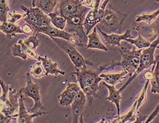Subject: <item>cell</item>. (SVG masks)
Wrapping results in <instances>:
<instances>
[{
	"mask_svg": "<svg viewBox=\"0 0 159 123\" xmlns=\"http://www.w3.org/2000/svg\"><path fill=\"white\" fill-rule=\"evenodd\" d=\"M159 113V104L157 105V108L154 110V111L152 112V114L148 117L147 121H146L145 123H149L151 121H152V120H153L154 118L156 117V116H157L158 114Z\"/></svg>",
	"mask_w": 159,
	"mask_h": 123,
	"instance_id": "d590c367",
	"label": "cell"
},
{
	"mask_svg": "<svg viewBox=\"0 0 159 123\" xmlns=\"http://www.w3.org/2000/svg\"><path fill=\"white\" fill-rule=\"evenodd\" d=\"M109 1L110 0H105L101 5L100 3L95 2L93 9H92L87 14L83 23L87 35L88 34L92 28H94L97 24L101 21Z\"/></svg>",
	"mask_w": 159,
	"mask_h": 123,
	"instance_id": "ba28073f",
	"label": "cell"
},
{
	"mask_svg": "<svg viewBox=\"0 0 159 123\" xmlns=\"http://www.w3.org/2000/svg\"><path fill=\"white\" fill-rule=\"evenodd\" d=\"M59 0H33V7H38L45 14L52 13Z\"/></svg>",
	"mask_w": 159,
	"mask_h": 123,
	"instance_id": "44dd1931",
	"label": "cell"
},
{
	"mask_svg": "<svg viewBox=\"0 0 159 123\" xmlns=\"http://www.w3.org/2000/svg\"><path fill=\"white\" fill-rule=\"evenodd\" d=\"M125 41L130 43L131 44L134 45L139 49H143L148 48L150 46L151 43L147 40H144L141 35L139 34L138 37L135 39L128 38Z\"/></svg>",
	"mask_w": 159,
	"mask_h": 123,
	"instance_id": "484cf974",
	"label": "cell"
},
{
	"mask_svg": "<svg viewBox=\"0 0 159 123\" xmlns=\"http://www.w3.org/2000/svg\"><path fill=\"white\" fill-rule=\"evenodd\" d=\"M81 87L75 83H69L66 90L60 95L59 103L61 106H68L72 104Z\"/></svg>",
	"mask_w": 159,
	"mask_h": 123,
	"instance_id": "7c38bea8",
	"label": "cell"
},
{
	"mask_svg": "<svg viewBox=\"0 0 159 123\" xmlns=\"http://www.w3.org/2000/svg\"><path fill=\"white\" fill-rule=\"evenodd\" d=\"M18 44L21 45L23 50H24L25 53H26L28 57H29L30 58L32 59L38 60L39 56H38V53H36L35 50L28 47L24 44V41H23V40H19Z\"/></svg>",
	"mask_w": 159,
	"mask_h": 123,
	"instance_id": "f546056e",
	"label": "cell"
},
{
	"mask_svg": "<svg viewBox=\"0 0 159 123\" xmlns=\"http://www.w3.org/2000/svg\"><path fill=\"white\" fill-rule=\"evenodd\" d=\"M12 120H13V119L6 117L3 113H1V114H0V123H11V121H12Z\"/></svg>",
	"mask_w": 159,
	"mask_h": 123,
	"instance_id": "74e56055",
	"label": "cell"
},
{
	"mask_svg": "<svg viewBox=\"0 0 159 123\" xmlns=\"http://www.w3.org/2000/svg\"><path fill=\"white\" fill-rule=\"evenodd\" d=\"M95 3V0H84V2L82 4L88 7L93 8Z\"/></svg>",
	"mask_w": 159,
	"mask_h": 123,
	"instance_id": "f35d334b",
	"label": "cell"
},
{
	"mask_svg": "<svg viewBox=\"0 0 159 123\" xmlns=\"http://www.w3.org/2000/svg\"><path fill=\"white\" fill-rule=\"evenodd\" d=\"M97 27L95 26L94 28L93 31L91 34L89 35L88 44L87 45V48L90 49H97L102 50L103 51H107V49L102 43L100 38L97 32Z\"/></svg>",
	"mask_w": 159,
	"mask_h": 123,
	"instance_id": "7402d4cb",
	"label": "cell"
},
{
	"mask_svg": "<svg viewBox=\"0 0 159 123\" xmlns=\"http://www.w3.org/2000/svg\"><path fill=\"white\" fill-rule=\"evenodd\" d=\"M12 55L14 57H20L24 61H26L28 57L20 44L13 45L12 47Z\"/></svg>",
	"mask_w": 159,
	"mask_h": 123,
	"instance_id": "4dcf8cb0",
	"label": "cell"
},
{
	"mask_svg": "<svg viewBox=\"0 0 159 123\" xmlns=\"http://www.w3.org/2000/svg\"><path fill=\"white\" fill-rule=\"evenodd\" d=\"M48 16L50 17L51 22L53 25L61 30H64L66 25V19L62 16L57 15L56 13H50L48 14Z\"/></svg>",
	"mask_w": 159,
	"mask_h": 123,
	"instance_id": "cb8c5ba5",
	"label": "cell"
},
{
	"mask_svg": "<svg viewBox=\"0 0 159 123\" xmlns=\"http://www.w3.org/2000/svg\"><path fill=\"white\" fill-rule=\"evenodd\" d=\"M129 74L126 71L123 70L122 71L118 73L109 72L107 74H100V77L102 78L105 82L112 86H116L118 83L122 82L123 79L126 78V74Z\"/></svg>",
	"mask_w": 159,
	"mask_h": 123,
	"instance_id": "d6986e66",
	"label": "cell"
},
{
	"mask_svg": "<svg viewBox=\"0 0 159 123\" xmlns=\"http://www.w3.org/2000/svg\"><path fill=\"white\" fill-rule=\"evenodd\" d=\"M97 28L102 34L107 44V45H111L113 46L121 47H122L120 44V41L121 40H125L128 38H131V39L134 38L133 36H132L131 35V30L130 29H128L125 32V33L122 35L115 34V33L108 35L107 33L102 32L99 28Z\"/></svg>",
	"mask_w": 159,
	"mask_h": 123,
	"instance_id": "9a60e30c",
	"label": "cell"
},
{
	"mask_svg": "<svg viewBox=\"0 0 159 123\" xmlns=\"http://www.w3.org/2000/svg\"><path fill=\"white\" fill-rule=\"evenodd\" d=\"M38 60L41 62L42 66L45 69L46 76H48L50 74L55 76H57L59 74L61 75H65V71L57 68V63L53 62L51 59L48 58L47 56H45L44 57L39 56Z\"/></svg>",
	"mask_w": 159,
	"mask_h": 123,
	"instance_id": "e0dca14e",
	"label": "cell"
},
{
	"mask_svg": "<svg viewBox=\"0 0 159 123\" xmlns=\"http://www.w3.org/2000/svg\"><path fill=\"white\" fill-rule=\"evenodd\" d=\"M10 18L7 19V22L12 23L13 24H17V23L19 22L22 19L26 16V13H22L20 12H16V11H13L12 13H9Z\"/></svg>",
	"mask_w": 159,
	"mask_h": 123,
	"instance_id": "d6a6232c",
	"label": "cell"
},
{
	"mask_svg": "<svg viewBox=\"0 0 159 123\" xmlns=\"http://www.w3.org/2000/svg\"><path fill=\"white\" fill-rule=\"evenodd\" d=\"M0 83H1V86L2 89V94H1V98H0L1 105H2L5 102V101H7V100L8 98V95H9L10 87L9 85H7L2 80H0Z\"/></svg>",
	"mask_w": 159,
	"mask_h": 123,
	"instance_id": "e575fe53",
	"label": "cell"
},
{
	"mask_svg": "<svg viewBox=\"0 0 159 123\" xmlns=\"http://www.w3.org/2000/svg\"><path fill=\"white\" fill-rule=\"evenodd\" d=\"M26 86L22 88V93L31 98L34 101V105L33 108L29 109L30 112L36 113L40 110H44V108L41 102L40 96V87L38 83H35L32 80L31 74L29 72L26 74Z\"/></svg>",
	"mask_w": 159,
	"mask_h": 123,
	"instance_id": "52a82bcc",
	"label": "cell"
},
{
	"mask_svg": "<svg viewBox=\"0 0 159 123\" xmlns=\"http://www.w3.org/2000/svg\"><path fill=\"white\" fill-rule=\"evenodd\" d=\"M51 39L56 43L65 53L68 54L70 59L75 65V68L80 70L88 68L89 66H93V63L88 59H84L82 55L78 52L75 47V45L73 44L71 42L61 39L60 38L50 37Z\"/></svg>",
	"mask_w": 159,
	"mask_h": 123,
	"instance_id": "8992f818",
	"label": "cell"
},
{
	"mask_svg": "<svg viewBox=\"0 0 159 123\" xmlns=\"http://www.w3.org/2000/svg\"><path fill=\"white\" fill-rule=\"evenodd\" d=\"M126 16L127 14L121 13L111 4L108 3L104 11L103 18L97 24L96 27L107 34L112 33L121 34L122 26Z\"/></svg>",
	"mask_w": 159,
	"mask_h": 123,
	"instance_id": "277c9868",
	"label": "cell"
},
{
	"mask_svg": "<svg viewBox=\"0 0 159 123\" xmlns=\"http://www.w3.org/2000/svg\"><path fill=\"white\" fill-rule=\"evenodd\" d=\"M144 77L146 80L150 81L153 78V71H152V72H145L144 74Z\"/></svg>",
	"mask_w": 159,
	"mask_h": 123,
	"instance_id": "ab89813d",
	"label": "cell"
},
{
	"mask_svg": "<svg viewBox=\"0 0 159 123\" xmlns=\"http://www.w3.org/2000/svg\"><path fill=\"white\" fill-rule=\"evenodd\" d=\"M153 77L151 80V92L153 93L159 94V61L157 60L154 71H153Z\"/></svg>",
	"mask_w": 159,
	"mask_h": 123,
	"instance_id": "d4e9b609",
	"label": "cell"
},
{
	"mask_svg": "<svg viewBox=\"0 0 159 123\" xmlns=\"http://www.w3.org/2000/svg\"><path fill=\"white\" fill-rule=\"evenodd\" d=\"M31 74L36 78H41L42 77L45 76L46 71L44 67L40 62H36L34 65L31 66Z\"/></svg>",
	"mask_w": 159,
	"mask_h": 123,
	"instance_id": "83f0119b",
	"label": "cell"
},
{
	"mask_svg": "<svg viewBox=\"0 0 159 123\" xmlns=\"http://www.w3.org/2000/svg\"><path fill=\"white\" fill-rule=\"evenodd\" d=\"M30 8L36 15L38 21V28L34 32V33L37 36L39 33H41L44 28L51 25V19L38 7Z\"/></svg>",
	"mask_w": 159,
	"mask_h": 123,
	"instance_id": "2e32d148",
	"label": "cell"
},
{
	"mask_svg": "<svg viewBox=\"0 0 159 123\" xmlns=\"http://www.w3.org/2000/svg\"><path fill=\"white\" fill-rule=\"evenodd\" d=\"M91 10V8L82 5L77 13L66 19L64 31L69 33H75L80 47H87L88 43V36L85 33L83 23L86 15Z\"/></svg>",
	"mask_w": 159,
	"mask_h": 123,
	"instance_id": "3957f363",
	"label": "cell"
},
{
	"mask_svg": "<svg viewBox=\"0 0 159 123\" xmlns=\"http://www.w3.org/2000/svg\"><path fill=\"white\" fill-rule=\"evenodd\" d=\"M10 11L8 0H0V21L1 23L7 21V15Z\"/></svg>",
	"mask_w": 159,
	"mask_h": 123,
	"instance_id": "f1b7e54d",
	"label": "cell"
},
{
	"mask_svg": "<svg viewBox=\"0 0 159 123\" xmlns=\"http://www.w3.org/2000/svg\"><path fill=\"white\" fill-rule=\"evenodd\" d=\"M22 92V89L16 90L10 87L8 98L4 104L1 105V113L6 117L14 119L13 115L16 114L19 108V97Z\"/></svg>",
	"mask_w": 159,
	"mask_h": 123,
	"instance_id": "9c48e42d",
	"label": "cell"
},
{
	"mask_svg": "<svg viewBox=\"0 0 159 123\" xmlns=\"http://www.w3.org/2000/svg\"><path fill=\"white\" fill-rule=\"evenodd\" d=\"M119 51L122 57L121 62H113L111 63H107L104 65L98 67L97 71L100 72L103 70L113 69L116 66H121L129 74L130 77L132 76L136 72L140 65L142 49L136 50L134 48L132 50H130L127 48L121 47L119 49Z\"/></svg>",
	"mask_w": 159,
	"mask_h": 123,
	"instance_id": "7a4b0ae2",
	"label": "cell"
},
{
	"mask_svg": "<svg viewBox=\"0 0 159 123\" xmlns=\"http://www.w3.org/2000/svg\"><path fill=\"white\" fill-rule=\"evenodd\" d=\"M156 1L157 2H159V0H156Z\"/></svg>",
	"mask_w": 159,
	"mask_h": 123,
	"instance_id": "60d3db41",
	"label": "cell"
},
{
	"mask_svg": "<svg viewBox=\"0 0 159 123\" xmlns=\"http://www.w3.org/2000/svg\"><path fill=\"white\" fill-rule=\"evenodd\" d=\"M23 32L24 34H30L33 33V29L31 26L28 24H24L22 28Z\"/></svg>",
	"mask_w": 159,
	"mask_h": 123,
	"instance_id": "8d00e7d4",
	"label": "cell"
},
{
	"mask_svg": "<svg viewBox=\"0 0 159 123\" xmlns=\"http://www.w3.org/2000/svg\"><path fill=\"white\" fill-rule=\"evenodd\" d=\"M82 5L80 0H60L59 15L67 19L77 13Z\"/></svg>",
	"mask_w": 159,
	"mask_h": 123,
	"instance_id": "8fae6325",
	"label": "cell"
},
{
	"mask_svg": "<svg viewBox=\"0 0 159 123\" xmlns=\"http://www.w3.org/2000/svg\"><path fill=\"white\" fill-rule=\"evenodd\" d=\"M159 44V33L157 39L151 44L150 46L148 48H143V49L142 50V53L140 57V65L138 68L136 72L133 74L132 76L129 77L125 83L119 90L120 92L122 91L124 89H125L144 70L149 68L152 65L156 66L158 60H156L154 59V54L156 48H159V47H157Z\"/></svg>",
	"mask_w": 159,
	"mask_h": 123,
	"instance_id": "5b68a950",
	"label": "cell"
},
{
	"mask_svg": "<svg viewBox=\"0 0 159 123\" xmlns=\"http://www.w3.org/2000/svg\"><path fill=\"white\" fill-rule=\"evenodd\" d=\"M36 35H31L28 38L24 40V43L28 47L33 49H36V48L39 46L40 41L36 37Z\"/></svg>",
	"mask_w": 159,
	"mask_h": 123,
	"instance_id": "836d02e7",
	"label": "cell"
},
{
	"mask_svg": "<svg viewBox=\"0 0 159 123\" xmlns=\"http://www.w3.org/2000/svg\"><path fill=\"white\" fill-rule=\"evenodd\" d=\"M1 31L5 34L8 38L11 39L16 37V34H24L20 26L16 24H13L9 22L1 23Z\"/></svg>",
	"mask_w": 159,
	"mask_h": 123,
	"instance_id": "ac0fdd59",
	"label": "cell"
},
{
	"mask_svg": "<svg viewBox=\"0 0 159 123\" xmlns=\"http://www.w3.org/2000/svg\"><path fill=\"white\" fill-rule=\"evenodd\" d=\"M20 7L26 13V16L24 17L23 20L31 26L34 32L38 28V21L36 15L31 8H28L23 5H20Z\"/></svg>",
	"mask_w": 159,
	"mask_h": 123,
	"instance_id": "603a6c76",
	"label": "cell"
},
{
	"mask_svg": "<svg viewBox=\"0 0 159 123\" xmlns=\"http://www.w3.org/2000/svg\"><path fill=\"white\" fill-rule=\"evenodd\" d=\"M76 69V71L72 74L76 75L77 81L79 83L80 86L85 95L88 98V104L90 106L93 105L95 99L99 98L97 93L100 90L99 82L103 80L99 75L97 70H92L88 69L80 70Z\"/></svg>",
	"mask_w": 159,
	"mask_h": 123,
	"instance_id": "6da1fadb",
	"label": "cell"
},
{
	"mask_svg": "<svg viewBox=\"0 0 159 123\" xmlns=\"http://www.w3.org/2000/svg\"><path fill=\"white\" fill-rule=\"evenodd\" d=\"M150 80H148L147 82L144 86L143 89L142 90V92H141L140 95L137 98V107H136V112L138 111V109L140 108V106H141L143 104L146 99H147V91L148 90V87L149 84Z\"/></svg>",
	"mask_w": 159,
	"mask_h": 123,
	"instance_id": "1f68e13d",
	"label": "cell"
},
{
	"mask_svg": "<svg viewBox=\"0 0 159 123\" xmlns=\"http://www.w3.org/2000/svg\"><path fill=\"white\" fill-rule=\"evenodd\" d=\"M86 103V95L83 91H80L71 104L73 123H84L83 113Z\"/></svg>",
	"mask_w": 159,
	"mask_h": 123,
	"instance_id": "30bf717a",
	"label": "cell"
},
{
	"mask_svg": "<svg viewBox=\"0 0 159 123\" xmlns=\"http://www.w3.org/2000/svg\"><path fill=\"white\" fill-rule=\"evenodd\" d=\"M46 113L42 111H39L36 113L30 114L28 113L24 103V99L23 97L22 92L21 93L19 97V114L13 115L14 117L18 116L17 123H33L32 119L36 117L45 114Z\"/></svg>",
	"mask_w": 159,
	"mask_h": 123,
	"instance_id": "4fadbf2b",
	"label": "cell"
},
{
	"mask_svg": "<svg viewBox=\"0 0 159 123\" xmlns=\"http://www.w3.org/2000/svg\"><path fill=\"white\" fill-rule=\"evenodd\" d=\"M103 85L106 86L109 90V96H107L106 100L107 101H110L116 104L117 111H118V117H119L120 116V103L121 100L123 99V98H122V96L120 95V92L119 90L116 89L115 86L109 85L105 83H103Z\"/></svg>",
	"mask_w": 159,
	"mask_h": 123,
	"instance_id": "ffe728a7",
	"label": "cell"
},
{
	"mask_svg": "<svg viewBox=\"0 0 159 123\" xmlns=\"http://www.w3.org/2000/svg\"><path fill=\"white\" fill-rule=\"evenodd\" d=\"M159 14V9L156 12H153L151 14L142 13L141 15L137 16L135 22H140L143 21L144 22L147 23L148 24H151L153 23L154 20H156Z\"/></svg>",
	"mask_w": 159,
	"mask_h": 123,
	"instance_id": "4316f807",
	"label": "cell"
},
{
	"mask_svg": "<svg viewBox=\"0 0 159 123\" xmlns=\"http://www.w3.org/2000/svg\"><path fill=\"white\" fill-rule=\"evenodd\" d=\"M41 33H43L50 37L60 38L61 39L68 40L72 43L73 44L78 46V40H76L75 35L66 32L64 30H59L57 28L53 27L51 25L44 28Z\"/></svg>",
	"mask_w": 159,
	"mask_h": 123,
	"instance_id": "5bb4252c",
	"label": "cell"
}]
</instances>
